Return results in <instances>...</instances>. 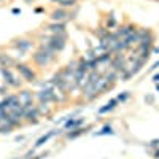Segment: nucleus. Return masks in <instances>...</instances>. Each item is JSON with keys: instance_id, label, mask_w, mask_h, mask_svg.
<instances>
[{"instance_id": "14", "label": "nucleus", "mask_w": 159, "mask_h": 159, "mask_svg": "<svg viewBox=\"0 0 159 159\" xmlns=\"http://www.w3.org/2000/svg\"><path fill=\"white\" fill-rule=\"evenodd\" d=\"M127 96H129V94H127V92H124V94H119V96H118L116 99H118L119 102H123V100H126V99H127Z\"/></svg>"}, {"instance_id": "11", "label": "nucleus", "mask_w": 159, "mask_h": 159, "mask_svg": "<svg viewBox=\"0 0 159 159\" xmlns=\"http://www.w3.org/2000/svg\"><path fill=\"white\" fill-rule=\"evenodd\" d=\"M75 3H76V0H61V2H59V5H61L62 8H69V7H75Z\"/></svg>"}, {"instance_id": "12", "label": "nucleus", "mask_w": 159, "mask_h": 159, "mask_svg": "<svg viewBox=\"0 0 159 159\" xmlns=\"http://www.w3.org/2000/svg\"><path fill=\"white\" fill-rule=\"evenodd\" d=\"M83 132H84V129H75V132H70L67 137H69V139H75V137H78L80 134H83Z\"/></svg>"}, {"instance_id": "13", "label": "nucleus", "mask_w": 159, "mask_h": 159, "mask_svg": "<svg viewBox=\"0 0 159 159\" xmlns=\"http://www.w3.org/2000/svg\"><path fill=\"white\" fill-rule=\"evenodd\" d=\"M105 134H113V130H111L110 126H105L100 132H97V135H105Z\"/></svg>"}, {"instance_id": "21", "label": "nucleus", "mask_w": 159, "mask_h": 159, "mask_svg": "<svg viewBox=\"0 0 159 159\" xmlns=\"http://www.w3.org/2000/svg\"><path fill=\"white\" fill-rule=\"evenodd\" d=\"M156 89H157V92H159V84H157V86H156Z\"/></svg>"}, {"instance_id": "6", "label": "nucleus", "mask_w": 159, "mask_h": 159, "mask_svg": "<svg viewBox=\"0 0 159 159\" xmlns=\"http://www.w3.org/2000/svg\"><path fill=\"white\" fill-rule=\"evenodd\" d=\"M118 102H119L118 99H111V100H110V102H108L107 105H105V107H102V108L99 110V113H100V115H103V113H107V111L113 110V108L116 107V103H118Z\"/></svg>"}, {"instance_id": "3", "label": "nucleus", "mask_w": 159, "mask_h": 159, "mask_svg": "<svg viewBox=\"0 0 159 159\" xmlns=\"http://www.w3.org/2000/svg\"><path fill=\"white\" fill-rule=\"evenodd\" d=\"M123 42L126 43V46H127V48L134 46V45H139V43H140V30H135L134 34H130L129 37L123 38Z\"/></svg>"}, {"instance_id": "22", "label": "nucleus", "mask_w": 159, "mask_h": 159, "mask_svg": "<svg viewBox=\"0 0 159 159\" xmlns=\"http://www.w3.org/2000/svg\"><path fill=\"white\" fill-rule=\"evenodd\" d=\"M154 2H159V0H154Z\"/></svg>"}, {"instance_id": "17", "label": "nucleus", "mask_w": 159, "mask_h": 159, "mask_svg": "<svg viewBox=\"0 0 159 159\" xmlns=\"http://www.w3.org/2000/svg\"><path fill=\"white\" fill-rule=\"evenodd\" d=\"M153 81H154V83H159V73H156V75L153 76Z\"/></svg>"}, {"instance_id": "10", "label": "nucleus", "mask_w": 159, "mask_h": 159, "mask_svg": "<svg viewBox=\"0 0 159 159\" xmlns=\"http://www.w3.org/2000/svg\"><path fill=\"white\" fill-rule=\"evenodd\" d=\"M81 123H83L81 118H78V119H69V121L65 123V127H76L78 124H81Z\"/></svg>"}, {"instance_id": "2", "label": "nucleus", "mask_w": 159, "mask_h": 159, "mask_svg": "<svg viewBox=\"0 0 159 159\" xmlns=\"http://www.w3.org/2000/svg\"><path fill=\"white\" fill-rule=\"evenodd\" d=\"M18 70H19V73L25 78V80H27V81H35V73L32 72V69H29L27 67V65H24V64H19L18 65Z\"/></svg>"}, {"instance_id": "18", "label": "nucleus", "mask_w": 159, "mask_h": 159, "mask_svg": "<svg viewBox=\"0 0 159 159\" xmlns=\"http://www.w3.org/2000/svg\"><path fill=\"white\" fill-rule=\"evenodd\" d=\"M156 69H159V61L154 62V64H153V67H151V70H156Z\"/></svg>"}, {"instance_id": "20", "label": "nucleus", "mask_w": 159, "mask_h": 159, "mask_svg": "<svg viewBox=\"0 0 159 159\" xmlns=\"http://www.w3.org/2000/svg\"><path fill=\"white\" fill-rule=\"evenodd\" d=\"M154 157H156V159H157V157H159V150H157V151H156V153H154Z\"/></svg>"}, {"instance_id": "4", "label": "nucleus", "mask_w": 159, "mask_h": 159, "mask_svg": "<svg viewBox=\"0 0 159 159\" xmlns=\"http://www.w3.org/2000/svg\"><path fill=\"white\" fill-rule=\"evenodd\" d=\"M135 32V27H134V25H130V24H126V25H123V27L121 29H119L118 32H116V37L118 38H126V37H129L130 34H134Z\"/></svg>"}, {"instance_id": "5", "label": "nucleus", "mask_w": 159, "mask_h": 159, "mask_svg": "<svg viewBox=\"0 0 159 159\" xmlns=\"http://www.w3.org/2000/svg\"><path fill=\"white\" fill-rule=\"evenodd\" d=\"M65 18H69V13L65 11V8H59L56 11H52V19L54 21H62Z\"/></svg>"}, {"instance_id": "7", "label": "nucleus", "mask_w": 159, "mask_h": 159, "mask_svg": "<svg viewBox=\"0 0 159 159\" xmlns=\"http://www.w3.org/2000/svg\"><path fill=\"white\" fill-rule=\"evenodd\" d=\"M54 134H56V130H51V132H48L46 135H43L42 139H38V140H37V143H35V147H42V145H43L45 142H48V140H49V139H51L52 135H54Z\"/></svg>"}, {"instance_id": "16", "label": "nucleus", "mask_w": 159, "mask_h": 159, "mask_svg": "<svg viewBox=\"0 0 159 159\" xmlns=\"http://www.w3.org/2000/svg\"><path fill=\"white\" fill-rule=\"evenodd\" d=\"M145 100H147L148 103H151V102L154 100V97H153V96H148V97H145Z\"/></svg>"}, {"instance_id": "8", "label": "nucleus", "mask_w": 159, "mask_h": 159, "mask_svg": "<svg viewBox=\"0 0 159 159\" xmlns=\"http://www.w3.org/2000/svg\"><path fill=\"white\" fill-rule=\"evenodd\" d=\"M15 45H16V48H19V49H22V51L29 49V48L32 46V43H30V42H27V40H19V42H16Z\"/></svg>"}, {"instance_id": "15", "label": "nucleus", "mask_w": 159, "mask_h": 159, "mask_svg": "<svg viewBox=\"0 0 159 159\" xmlns=\"http://www.w3.org/2000/svg\"><path fill=\"white\" fill-rule=\"evenodd\" d=\"M157 145H159V140L156 139V140H153V142L150 143V147H157Z\"/></svg>"}, {"instance_id": "1", "label": "nucleus", "mask_w": 159, "mask_h": 159, "mask_svg": "<svg viewBox=\"0 0 159 159\" xmlns=\"http://www.w3.org/2000/svg\"><path fill=\"white\" fill-rule=\"evenodd\" d=\"M48 46L52 51H61L65 46V35H52L51 40L48 42Z\"/></svg>"}, {"instance_id": "19", "label": "nucleus", "mask_w": 159, "mask_h": 159, "mask_svg": "<svg viewBox=\"0 0 159 159\" xmlns=\"http://www.w3.org/2000/svg\"><path fill=\"white\" fill-rule=\"evenodd\" d=\"M153 52H154V54H157V52H159V48H154V49H153Z\"/></svg>"}, {"instance_id": "9", "label": "nucleus", "mask_w": 159, "mask_h": 159, "mask_svg": "<svg viewBox=\"0 0 159 159\" xmlns=\"http://www.w3.org/2000/svg\"><path fill=\"white\" fill-rule=\"evenodd\" d=\"M13 62H15V61H13L10 56H3V54H0V64H2L3 67H8V65H11Z\"/></svg>"}]
</instances>
